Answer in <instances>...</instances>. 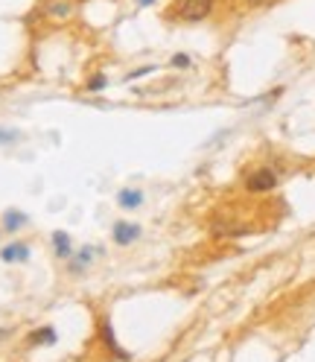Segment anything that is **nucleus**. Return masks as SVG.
I'll list each match as a JSON object with an SVG mask.
<instances>
[{
  "mask_svg": "<svg viewBox=\"0 0 315 362\" xmlns=\"http://www.w3.org/2000/svg\"><path fill=\"white\" fill-rule=\"evenodd\" d=\"M15 138V132H4V129H0V144H9Z\"/></svg>",
  "mask_w": 315,
  "mask_h": 362,
  "instance_id": "2eb2a0df",
  "label": "nucleus"
},
{
  "mask_svg": "<svg viewBox=\"0 0 315 362\" xmlns=\"http://www.w3.org/2000/svg\"><path fill=\"white\" fill-rule=\"evenodd\" d=\"M117 202H120L126 211H134V208H141V205H143V193H141V190H120Z\"/></svg>",
  "mask_w": 315,
  "mask_h": 362,
  "instance_id": "6e6552de",
  "label": "nucleus"
},
{
  "mask_svg": "<svg viewBox=\"0 0 315 362\" xmlns=\"http://www.w3.org/2000/svg\"><path fill=\"white\" fill-rule=\"evenodd\" d=\"M187 64H190L187 56H172V67H187Z\"/></svg>",
  "mask_w": 315,
  "mask_h": 362,
  "instance_id": "4468645a",
  "label": "nucleus"
},
{
  "mask_svg": "<svg viewBox=\"0 0 315 362\" xmlns=\"http://www.w3.org/2000/svg\"><path fill=\"white\" fill-rule=\"evenodd\" d=\"M216 6V0H178V21H187V24H196V21H205Z\"/></svg>",
  "mask_w": 315,
  "mask_h": 362,
  "instance_id": "f257e3e1",
  "label": "nucleus"
},
{
  "mask_svg": "<svg viewBox=\"0 0 315 362\" xmlns=\"http://www.w3.org/2000/svg\"><path fill=\"white\" fill-rule=\"evenodd\" d=\"M0 257H4L6 263H15V260H27V257H30V248H27L24 243H12V245H6L4 252H0Z\"/></svg>",
  "mask_w": 315,
  "mask_h": 362,
  "instance_id": "423d86ee",
  "label": "nucleus"
},
{
  "mask_svg": "<svg viewBox=\"0 0 315 362\" xmlns=\"http://www.w3.org/2000/svg\"><path fill=\"white\" fill-rule=\"evenodd\" d=\"M53 245H56V255H59L61 260H71V257H73L71 237H67L64 231H56V234H53Z\"/></svg>",
  "mask_w": 315,
  "mask_h": 362,
  "instance_id": "0eeeda50",
  "label": "nucleus"
},
{
  "mask_svg": "<svg viewBox=\"0 0 315 362\" xmlns=\"http://www.w3.org/2000/svg\"><path fill=\"white\" fill-rule=\"evenodd\" d=\"M213 234H216V237H242V234H249V228H242V225H234V222H216V225H213Z\"/></svg>",
  "mask_w": 315,
  "mask_h": 362,
  "instance_id": "1a4fd4ad",
  "label": "nucleus"
},
{
  "mask_svg": "<svg viewBox=\"0 0 315 362\" xmlns=\"http://www.w3.org/2000/svg\"><path fill=\"white\" fill-rule=\"evenodd\" d=\"M111 234H114V243H117V245H131L134 240L141 237V228H138L134 222H117Z\"/></svg>",
  "mask_w": 315,
  "mask_h": 362,
  "instance_id": "7ed1b4c3",
  "label": "nucleus"
},
{
  "mask_svg": "<svg viewBox=\"0 0 315 362\" xmlns=\"http://www.w3.org/2000/svg\"><path fill=\"white\" fill-rule=\"evenodd\" d=\"M30 342L32 345H53L56 342V333H53V327H41V330L30 333Z\"/></svg>",
  "mask_w": 315,
  "mask_h": 362,
  "instance_id": "9d476101",
  "label": "nucleus"
},
{
  "mask_svg": "<svg viewBox=\"0 0 315 362\" xmlns=\"http://www.w3.org/2000/svg\"><path fill=\"white\" fill-rule=\"evenodd\" d=\"M275 187H278V173L268 167H260L245 178V190L249 193H272Z\"/></svg>",
  "mask_w": 315,
  "mask_h": 362,
  "instance_id": "f03ea898",
  "label": "nucleus"
},
{
  "mask_svg": "<svg viewBox=\"0 0 315 362\" xmlns=\"http://www.w3.org/2000/svg\"><path fill=\"white\" fill-rule=\"evenodd\" d=\"M100 336H102L105 348H111V354H114L117 359H123V362L129 359V354H126V351H123V348L117 345V339H114V330H111V325H108V322H102V327H100Z\"/></svg>",
  "mask_w": 315,
  "mask_h": 362,
  "instance_id": "20e7f679",
  "label": "nucleus"
},
{
  "mask_svg": "<svg viewBox=\"0 0 315 362\" xmlns=\"http://www.w3.org/2000/svg\"><path fill=\"white\" fill-rule=\"evenodd\" d=\"M155 0H138V6H152Z\"/></svg>",
  "mask_w": 315,
  "mask_h": 362,
  "instance_id": "dca6fc26",
  "label": "nucleus"
},
{
  "mask_svg": "<svg viewBox=\"0 0 315 362\" xmlns=\"http://www.w3.org/2000/svg\"><path fill=\"white\" fill-rule=\"evenodd\" d=\"M24 222H27V216H24V214H15V211H9V214L4 216V225H6V228H9V231L20 228V225H24Z\"/></svg>",
  "mask_w": 315,
  "mask_h": 362,
  "instance_id": "9b49d317",
  "label": "nucleus"
},
{
  "mask_svg": "<svg viewBox=\"0 0 315 362\" xmlns=\"http://www.w3.org/2000/svg\"><path fill=\"white\" fill-rule=\"evenodd\" d=\"M73 9H76L73 0H50V4H47V15H50V18H59V21L71 18Z\"/></svg>",
  "mask_w": 315,
  "mask_h": 362,
  "instance_id": "39448f33",
  "label": "nucleus"
},
{
  "mask_svg": "<svg viewBox=\"0 0 315 362\" xmlns=\"http://www.w3.org/2000/svg\"><path fill=\"white\" fill-rule=\"evenodd\" d=\"M155 67H141V71H134V74H129L126 76V82H131V79H141V76H146V74H152Z\"/></svg>",
  "mask_w": 315,
  "mask_h": 362,
  "instance_id": "ddd939ff",
  "label": "nucleus"
},
{
  "mask_svg": "<svg viewBox=\"0 0 315 362\" xmlns=\"http://www.w3.org/2000/svg\"><path fill=\"white\" fill-rule=\"evenodd\" d=\"M105 85H108V79H105V76L100 74V76H94L91 82H88V90H102Z\"/></svg>",
  "mask_w": 315,
  "mask_h": 362,
  "instance_id": "f8f14e48",
  "label": "nucleus"
}]
</instances>
